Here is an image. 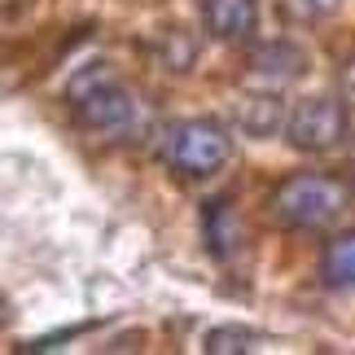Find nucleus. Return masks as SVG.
I'll return each instance as SVG.
<instances>
[{"label": "nucleus", "mask_w": 355, "mask_h": 355, "mask_svg": "<svg viewBox=\"0 0 355 355\" xmlns=\"http://www.w3.org/2000/svg\"><path fill=\"white\" fill-rule=\"evenodd\" d=\"M320 277L329 290H355V233H338L320 254Z\"/></svg>", "instance_id": "nucleus-9"}, {"label": "nucleus", "mask_w": 355, "mask_h": 355, "mask_svg": "<svg viewBox=\"0 0 355 355\" xmlns=\"http://www.w3.org/2000/svg\"><path fill=\"white\" fill-rule=\"evenodd\" d=\"M202 26L220 44H245L259 26V0H202Z\"/></svg>", "instance_id": "nucleus-6"}, {"label": "nucleus", "mask_w": 355, "mask_h": 355, "mask_svg": "<svg viewBox=\"0 0 355 355\" xmlns=\"http://www.w3.org/2000/svg\"><path fill=\"white\" fill-rule=\"evenodd\" d=\"M281 123H285V105H281L277 92H254V97H241V105H237V128L245 136L263 141V136L281 132Z\"/></svg>", "instance_id": "nucleus-7"}, {"label": "nucleus", "mask_w": 355, "mask_h": 355, "mask_svg": "<svg viewBox=\"0 0 355 355\" xmlns=\"http://www.w3.org/2000/svg\"><path fill=\"white\" fill-rule=\"evenodd\" d=\"M285 141L303 154H329L347 141L351 132V110L343 97H329V92H316V97H303L294 110H285Z\"/></svg>", "instance_id": "nucleus-4"}, {"label": "nucleus", "mask_w": 355, "mask_h": 355, "mask_svg": "<svg viewBox=\"0 0 355 355\" xmlns=\"http://www.w3.org/2000/svg\"><path fill=\"white\" fill-rule=\"evenodd\" d=\"M202 224H207V241L220 259H233V250H241V220L228 198H211Z\"/></svg>", "instance_id": "nucleus-8"}, {"label": "nucleus", "mask_w": 355, "mask_h": 355, "mask_svg": "<svg viewBox=\"0 0 355 355\" xmlns=\"http://www.w3.org/2000/svg\"><path fill=\"white\" fill-rule=\"evenodd\" d=\"M71 110L75 123L84 132L110 136V141H123V136H136L145 123V105L136 101L132 88H123L110 71H88L71 84Z\"/></svg>", "instance_id": "nucleus-2"}, {"label": "nucleus", "mask_w": 355, "mask_h": 355, "mask_svg": "<svg viewBox=\"0 0 355 355\" xmlns=\"http://www.w3.org/2000/svg\"><path fill=\"white\" fill-rule=\"evenodd\" d=\"M263 338H259L254 329H241V324H220V329H211L207 334V347L211 355H245V351H254Z\"/></svg>", "instance_id": "nucleus-10"}, {"label": "nucleus", "mask_w": 355, "mask_h": 355, "mask_svg": "<svg viewBox=\"0 0 355 355\" xmlns=\"http://www.w3.org/2000/svg\"><path fill=\"white\" fill-rule=\"evenodd\" d=\"M162 158L184 180H211L233 162V132L220 119H180L162 132Z\"/></svg>", "instance_id": "nucleus-3"}, {"label": "nucleus", "mask_w": 355, "mask_h": 355, "mask_svg": "<svg viewBox=\"0 0 355 355\" xmlns=\"http://www.w3.org/2000/svg\"><path fill=\"white\" fill-rule=\"evenodd\" d=\"M5 320H9V311H5V303H0V329H5Z\"/></svg>", "instance_id": "nucleus-12"}, {"label": "nucleus", "mask_w": 355, "mask_h": 355, "mask_svg": "<svg viewBox=\"0 0 355 355\" xmlns=\"http://www.w3.org/2000/svg\"><path fill=\"white\" fill-rule=\"evenodd\" d=\"M338 9H343V0H281L285 22H294V26H316L324 18H334Z\"/></svg>", "instance_id": "nucleus-11"}, {"label": "nucleus", "mask_w": 355, "mask_h": 355, "mask_svg": "<svg viewBox=\"0 0 355 355\" xmlns=\"http://www.w3.org/2000/svg\"><path fill=\"white\" fill-rule=\"evenodd\" d=\"M351 207V184L324 171H298L272 189V215L290 233H320L338 224Z\"/></svg>", "instance_id": "nucleus-1"}, {"label": "nucleus", "mask_w": 355, "mask_h": 355, "mask_svg": "<svg viewBox=\"0 0 355 355\" xmlns=\"http://www.w3.org/2000/svg\"><path fill=\"white\" fill-rule=\"evenodd\" d=\"M303 71H307V53L298 44H290V40L259 44L250 58H245V84H254L259 92H277L285 84H294Z\"/></svg>", "instance_id": "nucleus-5"}]
</instances>
